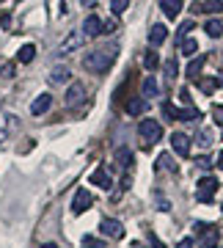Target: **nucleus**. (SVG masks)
<instances>
[{
	"instance_id": "1",
	"label": "nucleus",
	"mask_w": 223,
	"mask_h": 248,
	"mask_svg": "<svg viewBox=\"0 0 223 248\" xmlns=\"http://www.w3.org/2000/svg\"><path fill=\"white\" fill-rule=\"evenodd\" d=\"M116 55H119L116 45L102 47V50H94V53H86V58H83V69L94 72V75H102V72H107L113 63H116Z\"/></svg>"
},
{
	"instance_id": "2",
	"label": "nucleus",
	"mask_w": 223,
	"mask_h": 248,
	"mask_svg": "<svg viewBox=\"0 0 223 248\" xmlns=\"http://www.w3.org/2000/svg\"><path fill=\"white\" fill-rule=\"evenodd\" d=\"M138 135L143 138V146H152V143H157L163 138L160 122H154V119H143V122L138 124Z\"/></svg>"
},
{
	"instance_id": "3",
	"label": "nucleus",
	"mask_w": 223,
	"mask_h": 248,
	"mask_svg": "<svg viewBox=\"0 0 223 248\" xmlns=\"http://www.w3.org/2000/svg\"><path fill=\"white\" fill-rule=\"evenodd\" d=\"M218 187H221V182H218L215 177H204V179L196 185V199H198L201 204H209V202L215 199V193H218Z\"/></svg>"
},
{
	"instance_id": "4",
	"label": "nucleus",
	"mask_w": 223,
	"mask_h": 248,
	"mask_svg": "<svg viewBox=\"0 0 223 248\" xmlns=\"http://www.w3.org/2000/svg\"><path fill=\"white\" fill-rule=\"evenodd\" d=\"M83 42H86V36H83L80 31H74V33H69V36H66V39L61 42V45H58V50H55V55H58V58H63V55L74 53V50H77V47H80Z\"/></svg>"
},
{
	"instance_id": "5",
	"label": "nucleus",
	"mask_w": 223,
	"mask_h": 248,
	"mask_svg": "<svg viewBox=\"0 0 223 248\" xmlns=\"http://www.w3.org/2000/svg\"><path fill=\"white\" fill-rule=\"evenodd\" d=\"M196 232L201 234V248H215L218 240H221L218 229H215V226H207V223H196Z\"/></svg>"
},
{
	"instance_id": "6",
	"label": "nucleus",
	"mask_w": 223,
	"mask_h": 248,
	"mask_svg": "<svg viewBox=\"0 0 223 248\" xmlns=\"http://www.w3.org/2000/svg\"><path fill=\"white\" fill-rule=\"evenodd\" d=\"M99 229H102L105 237H113V240L124 237V226H121V221H116V218H102Z\"/></svg>"
},
{
	"instance_id": "7",
	"label": "nucleus",
	"mask_w": 223,
	"mask_h": 248,
	"mask_svg": "<svg viewBox=\"0 0 223 248\" xmlns=\"http://www.w3.org/2000/svg\"><path fill=\"white\" fill-rule=\"evenodd\" d=\"M91 202H94V199H91V193L86 190V187H80V190L74 193V199H72V213H74V215L86 213V210L91 207Z\"/></svg>"
},
{
	"instance_id": "8",
	"label": "nucleus",
	"mask_w": 223,
	"mask_h": 248,
	"mask_svg": "<svg viewBox=\"0 0 223 248\" xmlns=\"http://www.w3.org/2000/svg\"><path fill=\"white\" fill-rule=\"evenodd\" d=\"M83 99H86V86H83V83H72L69 91H66V99H63L66 108H77Z\"/></svg>"
},
{
	"instance_id": "9",
	"label": "nucleus",
	"mask_w": 223,
	"mask_h": 248,
	"mask_svg": "<svg viewBox=\"0 0 223 248\" xmlns=\"http://www.w3.org/2000/svg\"><path fill=\"white\" fill-rule=\"evenodd\" d=\"M171 146L179 157H190V138L185 133H174L171 135Z\"/></svg>"
},
{
	"instance_id": "10",
	"label": "nucleus",
	"mask_w": 223,
	"mask_h": 248,
	"mask_svg": "<svg viewBox=\"0 0 223 248\" xmlns=\"http://www.w3.org/2000/svg\"><path fill=\"white\" fill-rule=\"evenodd\" d=\"M102 33V19L97 17V14H89L86 17V22H83V36L86 39H94V36Z\"/></svg>"
},
{
	"instance_id": "11",
	"label": "nucleus",
	"mask_w": 223,
	"mask_h": 248,
	"mask_svg": "<svg viewBox=\"0 0 223 248\" xmlns=\"http://www.w3.org/2000/svg\"><path fill=\"white\" fill-rule=\"evenodd\" d=\"M72 80V69L69 66H53V72H50V83H53V86H63V83H69Z\"/></svg>"
},
{
	"instance_id": "12",
	"label": "nucleus",
	"mask_w": 223,
	"mask_h": 248,
	"mask_svg": "<svg viewBox=\"0 0 223 248\" xmlns=\"http://www.w3.org/2000/svg\"><path fill=\"white\" fill-rule=\"evenodd\" d=\"M50 105H53V97H50V94H39V97L30 102V113L42 116V113H47V110H50Z\"/></svg>"
},
{
	"instance_id": "13",
	"label": "nucleus",
	"mask_w": 223,
	"mask_h": 248,
	"mask_svg": "<svg viewBox=\"0 0 223 248\" xmlns=\"http://www.w3.org/2000/svg\"><path fill=\"white\" fill-rule=\"evenodd\" d=\"M91 185L102 187V190H110V185H113V179H110L107 169H97V171H94V174H91Z\"/></svg>"
},
{
	"instance_id": "14",
	"label": "nucleus",
	"mask_w": 223,
	"mask_h": 248,
	"mask_svg": "<svg viewBox=\"0 0 223 248\" xmlns=\"http://www.w3.org/2000/svg\"><path fill=\"white\" fill-rule=\"evenodd\" d=\"M165 39H168V28L165 25H152V31H149V45L160 47Z\"/></svg>"
},
{
	"instance_id": "15",
	"label": "nucleus",
	"mask_w": 223,
	"mask_h": 248,
	"mask_svg": "<svg viewBox=\"0 0 223 248\" xmlns=\"http://www.w3.org/2000/svg\"><path fill=\"white\" fill-rule=\"evenodd\" d=\"M160 9L168 19H177L179 11H182V0H160Z\"/></svg>"
},
{
	"instance_id": "16",
	"label": "nucleus",
	"mask_w": 223,
	"mask_h": 248,
	"mask_svg": "<svg viewBox=\"0 0 223 248\" xmlns=\"http://www.w3.org/2000/svg\"><path fill=\"white\" fill-rule=\"evenodd\" d=\"M179 53L188 55V58H193V55H198V45L193 36H185V39H179Z\"/></svg>"
},
{
	"instance_id": "17",
	"label": "nucleus",
	"mask_w": 223,
	"mask_h": 248,
	"mask_svg": "<svg viewBox=\"0 0 223 248\" xmlns=\"http://www.w3.org/2000/svg\"><path fill=\"white\" fill-rule=\"evenodd\" d=\"M124 110L130 116H141V113H146V97H133L130 102L124 105Z\"/></svg>"
},
{
	"instance_id": "18",
	"label": "nucleus",
	"mask_w": 223,
	"mask_h": 248,
	"mask_svg": "<svg viewBox=\"0 0 223 248\" xmlns=\"http://www.w3.org/2000/svg\"><path fill=\"white\" fill-rule=\"evenodd\" d=\"M204 63H207V55H193V61L188 63V78L196 80L201 75V69H204Z\"/></svg>"
},
{
	"instance_id": "19",
	"label": "nucleus",
	"mask_w": 223,
	"mask_h": 248,
	"mask_svg": "<svg viewBox=\"0 0 223 248\" xmlns=\"http://www.w3.org/2000/svg\"><path fill=\"white\" fill-rule=\"evenodd\" d=\"M204 31H207L209 39H221V36H223V22H221V19H207Z\"/></svg>"
},
{
	"instance_id": "20",
	"label": "nucleus",
	"mask_w": 223,
	"mask_h": 248,
	"mask_svg": "<svg viewBox=\"0 0 223 248\" xmlns=\"http://www.w3.org/2000/svg\"><path fill=\"white\" fill-rule=\"evenodd\" d=\"M160 94V86H157V80L152 78V75H146V80H143V97L146 99H152Z\"/></svg>"
},
{
	"instance_id": "21",
	"label": "nucleus",
	"mask_w": 223,
	"mask_h": 248,
	"mask_svg": "<svg viewBox=\"0 0 223 248\" xmlns=\"http://www.w3.org/2000/svg\"><path fill=\"white\" fill-rule=\"evenodd\" d=\"M116 163L121 166V169H130V166H133V152L127 149V146H119L116 149Z\"/></svg>"
},
{
	"instance_id": "22",
	"label": "nucleus",
	"mask_w": 223,
	"mask_h": 248,
	"mask_svg": "<svg viewBox=\"0 0 223 248\" xmlns=\"http://www.w3.org/2000/svg\"><path fill=\"white\" fill-rule=\"evenodd\" d=\"M33 58H36V45H22L19 47V53H17L19 63H30Z\"/></svg>"
},
{
	"instance_id": "23",
	"label": "nucleus",
	"mask_w": 223,
	"mask_h": 248,
	"mask_svg": "<svg viewBox=\"0 0 223 248\" xmlns=\"http://www.w3.org/2000/svg\"><path fill=\"white\" fill-rule=\"evenodd\" d=\"M196 141H198V146H201V149H209V146H212V141H215L212 130H198Z\"/></svg>"
},
{
	"instance_id": "24",
	"label": "nucleus",
	"mask_w": 223,
	"mask_h": 248,
	"mask_svg": "<svg viewBox=\"0 0 223 248\" xmlns=\"http://www.w3.org/2000/svg\"><path fill=\"white\" fill-rule=\"evenodd\" d=\"M198 11H207V14H218V11H223V0H204V3L198 6Z\"/></svg>"
},
{
	"instance_id": "25",
	"label": "nucleus",
	"mask_w": 223,
	"mask_h": 248,
	"mask_svg": "<svg viewBox=\"0 0 223 248\" xmlns=\"http://www.w3.org/2000/svg\"><path fill=\"white\" fill-rule=\"evenodd\" d=\"M157 169H160V171H165V169H168V171H177V163H174V157H171L168 152H163L160 157H157Z\"/></svg>"
},
{
	"instance_id": "26",
	"label": "nucleus",
	"mask_w": 223,
	"mask_h": 248,
	"mask_svg": "<svg viewBox=\"0 0 223 248\" xmlns=\"http://www.w3.org/2000/svg\"><path fill=\"white\" fill-rule=\"evenodd\" d=\"M157 63H160V58H157V53H154V50H149V53L143 55V66H146L149 72L157 69Z\"/></svg>"
},
{
	"instance_id": "27",
	"label": "nucleus",
	"mask_w": 223,
	"mask_h": 248,
	"mask_svg": "<svg viewBox=\"0 0 223 248\" xmlns=\"http://www.w3.org/2000/svg\"><path fill=\"white\" fill-rule=\"evenodd\" d=\"M127 6H130V0H110V11H113L116 17H121V14H124Z\"/></svg>"
},
{
	"instance_id": "28",
	"label": "nucleus",
	"mask_w": 223,
	"mask_h": 248,
	"mask_svg": "<svg viewBox=\"0 0 223 248\" xmlns=\"http://www.w3.org/2000/svg\"><path fill=\"white\" fill-rule=\"evenodd\" d=\"M177 72H179L177 58H168V61H165V78H168V80H174V78H177Z\"/></svg>"
},
{
	"instance_id": "29",
	"label": "nucleus",
	"mask_w": 223,
	"mask_h": 248,
	"mask_svg": "<svg viewBox=\"0 0 223 248\" xmlns=\"http://www.w3.org/2000/svg\"><path fill=\"white\" fill-rule=\"evenodd\" d=\"M154 202H157V210H163V213H165V210H171V202H168V199H165V196L160 193V190L154 193Z\"/></svg>"
},
{
	"instance_id": "30",
	"label": "nucleus",
	"mask_w": 223,
	"mask_h": 248,
	"mask_svg": "<svg viewBox=\"0 0 223 248\" xmlns=\"http://www.w3.org/2000/svg\"><path fill=\"white\" fill-rule=\"evenodd\" d=\"M190 31H193V19H185V22H182V25H179L177 36H179V39H185V36H188Z\"/></svg>"
},
{
	"instance_id": "31",
	"label": "nucleus",
	"mask_w": 223,
	"mask_h": 248,
	"mask_svg": "<svg viewBox=\"0 0 223 248\" xmlns=\"http://www.w3.org/2000/svg\"><path fill=\"white\" fill-rule=\"evenodd\" d=\"M146 240H149V243H152V248H165V243H163V240L157 237V234H154V232H146Z\"/></svg>"
},
{
	"instance_id": "32",
	"label": "nucleus",
	"mask_w": 223,
	"mask_h": 248,
	"mask_svg": "<svg viewBox=\"0 0 223 248\" xmlns=\"http://www.w3.org/2000/svg\"><path fill=\"white\" fill-rule=\"evenodd\" d=\"M83 248H105V243L94 237H83Z\"/></svg>"
},
{
	"instance_id": "33",
	"label": "nucleus",
	"mask_w": 223,
	"mask_h": 248,
	"mask_svg": "<svg viewBox=\"0 0 223 248\" xmlns=\"http://www.w3.org/2000/svg\"><path fill=\"white\" fill-rule=\"evenodd\" d=\"M212 119H215V124H221V127H223V105H215L212 108Z\"/></svg>"
},
{
	"instance_id": "34",
	"label": "nucleus",
	"mask_w": 223,
	"mask_h": 248,
	"mask_svg": "<svg viewBox=\"0 0 223 248\" xmlns=\"http://www.w3.org/2000/svg\"><path fill=\"white\" fill-rule=\"evenodd\" d=\"M0 78H14V63H3L0 66Z\"/></svg>"
},
{
	"instance_id": "35",
	"label": "nucleus",
	"mask_w": 223,
	"mask_h": 248,
	"mask_svg": "<svg viewBox=\"0 0 223 248\" xmlns=\"http://www.w3.org/2000/svg\"><path fill=\"white\" fill-rule=\"evenodd\" d=\"M215 89H218V86H215V80H201V91H204V94H212Z\"/></svg>"
},
{
	"instance_id": "36",
	"label": "nucleus",
	"mask_w": 223,
	"mask_h": 248,
	"mask_svg": "<svg viewBox=\"0 0 223 248\" xmlns=\"http://www.w3.org/2000/svg\"><path fill=\"white\" fill-rule=\"evenodd\" d=\"M196 166H198V169H212V160L201 155V157H196Z\"/></svg>"
},
{
	"instance_id": "37",
	"label": "nucleus",
	"mask_w": 223,
	"mask_h": 248,
	"mask_svg": "<svg viewBox=\"0 0 223 248\" xmlns=\"http://www.w3.org/2000/svg\"><path fill=\"white\" fill-rule=\"evenodd\" d=\"M116 31V22L110 19V22H102V33H113Z\"/></svg>"
},
{
	"instance_id": "38",
	"label": "nucleus",
	"mask_w": 223,
	"mask_h": 248,
	"mask_svg": "<svg viewBox=\"0 0 223 248\" xmlns=\"http://www.w3.org/2000/svg\"><path fill=\"white\" fill-rule=\"evenodd\" d=\"M179 99L188 105V102H190V91H188V89H182V91H179Z\"/></svg>"
},
{
	"instance_id": "39",
	"label": "nucleus",
	"mask_w": 223,
	"mask_h": 248,
	"mask_svg": "<svg viewBox=\"0 0 223 248\" xmlns=\"http://www.w3.org/2000/svg\"><path fill=\"white\" fill-rule=\"evenodd\" d=\"M177 248H193V240H190V237L179 240V246H177Z\"/></svg>"
},
{
	"instance_id": "40",
	"label": "nucleus",
	"mask_w": 223,
	"mask_h": 248,
	"mask_svg": "<svg viewBox=\"0 0 223 248\" xmlns=\"http://www.w3.org/2000/svg\"><path fill=\"white\" fill-rule=\"evenodd\" d=\"M94 3H97V0H80V6H86V9H89V6H94Z\"/></svg>"
},
{
	"instance_id": "41",
	"label": "nucleus",
	"mask_w": 223,
	"mask_h": 248,
	"mask_svg": "<svg viewBox=\"0 0 223 248\" xmlns=\"http://www.w3.org/2000/svg\"><path fill=\"white\" fill-rule=\"evenodd\" d=\"M6 141V130H3V127H0V143Z\"/></svg>"
},
{
	"instance_id": "42",
	"label": "nucleus",
	"mask_w": 223,
	"mask_h": 248,
	"mask_svg": "<svg viewBox=\"0 0 223 248\" xmlns=\"http://www.w3.org/2000/svg\"><path fill=\"white\" fill-rule=\"evenodd\" d=\"M218 166L223 169V149H221V155H218Z\"/></svg>"
},
{
	"instance_id": "43",
	"label": "nucleus",
	"mask_w": 223,
	"mask_h": 248,
	"mask_svg": "<svg viewBox=\"0 0 223 248\" xmlns=\"http://www.w3.org/2000/svg\"><path fill=\"white\" fill-rule=\"evenodd\" d=\"M42 248H61V246H55V243H45Z\"/></svg>"
},
{
	"instance_id": "44",
	"label": "nucleus",
	"mask_w": 223,
	"mask_h": 248,
	"mask_svg": "<svg viewBox=\"0 0 223 248\" xmlns=\"http://www.w3.org/2000/svg\"><path fill=\"white\" fill-rule=\"evenodd\" d=\"M215 86H221V89H223V75H221L218 80H215Z\"/></svg>"
},
{
	"instance_id": "45",
	"label": "nucleus",
	"mask_w": 223,
	"mask_h": 248,
	"mask_svg": "<svg viewBox=\"0 0 223 248\" xmlns=\"http://www.w3.org/2000/svg\"><path fill=\"white\" fill-rule=\"evenodd\" d=\"M133 248H143V246H141V243H133Z\"/></svg>"
}]
</instances>
